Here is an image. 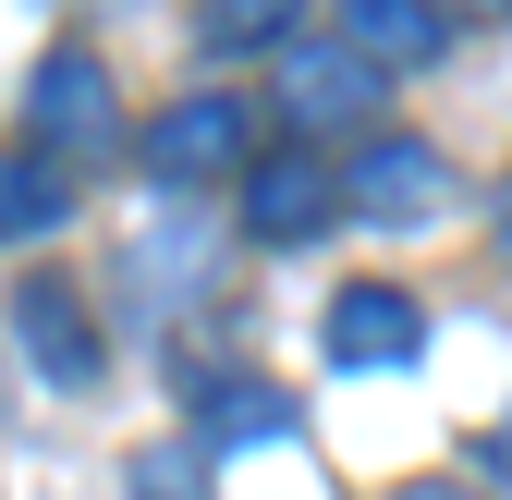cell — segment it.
Wrapping results in <instances>:
<instances>
[{
	"label": "cell",
	"instance_id": "15",
	"mask_svg": "<svg viewBox=\"0 0 512 500\" xmlns=\"http://www.w3.org/2000/svg\"><path fill=\"white\" fill-rule=\"evenodd\" d=\"M500 464H512V415H500Z\"/></svg>",
	"mask_w": 512,
	"mask_h": 500
},
{
	"label": "cell",
	"instance_id": "11",
	"mask_svg": "<svg viewBox=\"0 0 512 500\" xmlns=\"http://www.w3.org/2000/svg\"><path fill=\"white\" fill-rule=\"evenodd\" d=\"M305 25V0H208V49L220 61H244V49H281Z\"/></svg>",
	"mask_w": 512,
	"mask_h": 500
},
{
	"label": "cell",
	"instance_id": "7",
	"mask_svg": "<svg viewBox=\"0 0 512 500\" xmlns=\"http://www.w3.org/2000/svg\"><path fill=\"white\" fill-rule=\"evenodd\" d=\"M281 110L305 122V135L366 122V110H378V61H366V49H293V61H281Z\"/></svg>",
	"mask_w": 512,
	"mask_h": 500
},
{
	"label": "cell",
	"instance_id": "14",
	"mask_svg": "<svg viewBox=\"0 0 512 500\" xmlns=\"http://www.w3.org/2000/svg\"><path fill=\"white\" fill-rule=\"evenodd\" d=\"M500 257H512V208H500Z\"/></svg>",
	"mask_w": 512,
	"mask_h": 500
},
{
	"label": "cell",
	"instance_id": "3",
	"mask_svg": "<svg viewBox=\"0 0 512 500\" xmlns=\"http://www.w3.org/2000/svg\"><path fill=\"white\" fill-rule=\"evenodd\" d=\"M37 147H74V159L122 147V110H110V61L98 49H49L37 61Z\"/></svg>",
	"mask_w": 512,
	"mask_h": 500
},
{
	"label": "cell",
	"instance_id": "13",
	"mask_svg": "<svg viewBox=\"0 0 512 500\" xmlns=\"http://www.w3.org/2000/svg\"><path fill=\"white\" fill-rule=\"evenodd\" d=\"M464 13H512V0H464Z\"/></svg>",
	"mask_w": 512,
	"mask_h": 500
},
{
	"label": "cell",
	"instance_id": "2",
	"mask_svg": "<svg viewBox=\"0 0 512 500\" xmlns=\"http://www.w3.org/2000/svg\"><path fill=\"white\" fill-rule=\"evenodd\" d=\"M13 342H25V366L49 391H98V366H110V342H98V318H86L74 281H25L13 293Z\"/></svg>",
	"mask_w": 512,
	"mask_h": 500
},
{
	"label": "cell",
	"instance_id": "4",
	"mask_svg": "<svg viewBox=\"0 0 512 500\" xmlns=\"http://www.w3.org/2000/svg\"><path fill=\"white\" fill-rule=\"evenodd\" d=\"M415 342H427V305L403 281H354V293H330V318H317V354L330 366H403Z\"/></svg>",
	"mask_w": 512,
	"mask_h": 500
},
{
	"label": "cell",
	"instance_id": "6",
	"mask_svg": "<svg viewBox=\"0 0 512 500\" xmlns=\"http://www.w3.org/2000/svg\"><path fill=\"white\" fill-rule=\"evenodd\" d=\"M439 147H415V135H366L354 147V171H342V208H366V220H427L439 208Z\"/></svg>",
	"mask_w": 512,
	"mask_h": 500
},
{
	"label": "cell",
	"instance_id": "12",
	"mask_svg": "<svg viewBox=\"0 0 512 500\" xmlns=\"http://www.w3.org/2000/svg\"><path fill=\"white\" fill-rule=\"evenodd\" d=\"M135 500H208V488H196V452H183V440L135 452Z\"/></svg>",
	"mask_w": 512,
	"mask_h": 500
},
{
	"label": "cell",
	"instance_id": "10",
	"mask_svg": "<svg viewBox=\"0 0 512 500\" xmlns=\"http://www.w3.org/2000/svg\"><path fill=\"white\" fill-rule=\"evenodd\" d=\"M208 440H293V391H269V379H220V391H208Z\"/></svg>",
	"mask_w": 512,
	"mask_h": 500
},
{
	"label": "cell",
	"instance_id": "5",
	"mask_svg": "<svg viewBox=\"0 0 512 500\" xmlns=\"http://www.w3.org/2000/svg\"><path fill=\"white\" fill-rule=\"evenodd\" d=\"M330 208H342V183L317 171L305 147H269L244 171V232L256 244H305V232H330Z\"/></svg>",
	"mask_w": 512,
	"mask_h": 500
},
{
	"label": "cell",
	"instance_id": "9",
	"mask_svg": "<svg viewBox=\"0 0 512 500\" xmlns=\"http://www.w3.org/2000/svg\"><path fill=\"white\" fill-rule=\"evenodd\" d=\"M61 220H74V196H61V159H49V147H0V244L61 232Z\"/></svg>",
	"mask_w": 512,
	"mask_h": 500
},
{
	"label": "cell",
	"instance_id": "8",
	"mask_svg": "<svg viewBox=\"0 0 512 500\" xmlns=\"http://www.w3.org/2000/svg\"><path fill=\"white\" fill-rule=\"evenodd\" d=\"M330 13H342V49H366L378 74H427L439 37H452L439 0H330Z\"/></svg>",
	"mask_w": 512,
	"mask_h": 500
},
{
	"label": "cell",
	"instance_id": "1",
	"mask_svg": "<svg viewBox=\"0 0 512 500\" xmlns=\"http://www.w3.org/2000/svg\"><path fill=\"white\" fill-rule=\"evenodd\" d=\"M135 159H147L159 183H232V171H256L244 98H183V110H159L147 135H135Z\"/></svg>",
	"mask_w": 512,
	"mask_h": 500
}]
</instances>
